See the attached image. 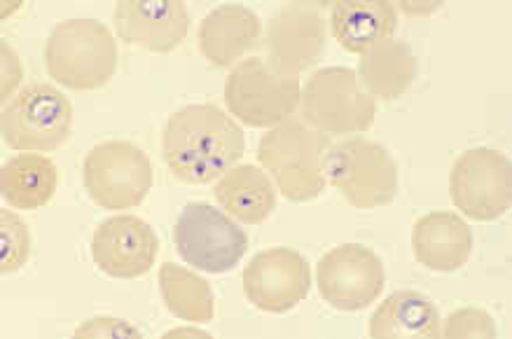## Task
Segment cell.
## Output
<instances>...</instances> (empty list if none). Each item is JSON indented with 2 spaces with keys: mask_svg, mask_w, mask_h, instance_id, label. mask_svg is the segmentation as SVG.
<instances>
[{
  "mask_svg": "<svg viewBox=\"0 0 512 339\" xmlns=\"http://www.w3.org/2000/svg\"><path fill=\"white\" fill-rule=\"evenodd\" d=\"M246 300L269 314H286L311 290V267L293 248L276 246L253 255L241 274Z\"/></svg>",
  "mask_w": 512,
  "mask_h": 339,
  "instance_id": "13",
  "label": "cell"
},
{
  "mask_svg": "<svg viewBox=\"0 0 512 339\" xmlns=\"http://www.w3.org/2000/svg\"><path fill=\"white\" fill-rule=\"evenodd\" d=\"M75 337H141V330L122 318L96 316L75 330Z\"/></svg>",
  "mask_w": 512,
  "mask_h": 339,
  "instance_id": "26",
  "label": "cell"
},
{
  "mask_svg": "<svg viewBox=\"0 0 512 339\" xmlns=\"http://www.w3.org/2000/svg\"><path fill=\"white\" fill-rule=\"evenodd\" d=\"M442 335L447 339H463V337H482L494 339L496 337V323L484 309L477 307H463L456 309L447 316L445 330Z\"/></svg>",
  "mask_w": 512,
  "mask_h": 339,
  "instance_id": "25",
  "label": "cell"
},
{
  "mask_svg": "<svg viewBox=\"0 0 512 339\" xmlns=\"http://www.w3.org/2000/svg\"><path fill=\"white\" fill-rule=\"evenodd\" d=\"M328 22L314 3H286L267 22L265 61L283 78H297L321 59Z\"/></svg>",
  "mask_w": 512,
  "mask_h": 339,
  "instance_id": "11",
  "label": "cell"
},
{
  "mask_svg": "<svg viewBox=\"0 0 512 339\" xmlns=\"http://www.w3.org/2000/svg\"><path fill=\"white\" fill-rule=\"evenodd\" d=\"M300 78H283L262 57L239 61L227 75L225 106L248 127H276L300 108Z\"/></svg>",
  "mask_w": 512,
  "mask_h": 339,
  "instance_id": "8",
  "label": "cell"
},
{
  "mask_svg": "<svg viewBox=\"0 0 512 339\" xmlns=\"http://www.w3.org/2000/svg\"><path fill=\"white\" fill-rule=\"evenodd\" d=\"M159 239L143 218L120 213L96 225L92 237L94 265L113 279H136L155 265Z\"/></svg>",
  "mask_w": 512,
  "mask_h": 339,
  "instance_id": "14",
  "label": "cell"
},
{
  "mask_svg": "<svg viewBox=\"0 0 512 339\" xmlns=\"http://www.w3.org/2000/svg\"><path fill=\"white\" fill-rule=\"evenodd\" d=\"M246 134L213 103H192L176 110L162 131V155L174 178L204 185L239 162Z\"/></svg>",
  "mask_w": 512,
  "mask_h": 339,
  "instance_id": "1",
  "label": "cell"
},
{
  "mask_svg": "<svg viewBox=\"0 0 512 339\" xmlns=\"http://www.w3.org/2000/svg\"><path fill=\"white\" fill-rule=\"evenodd\" d=\"M330 136L311 129L300 117H288L262 134L258 162L290 202H311L325 190L323 157Z\"/></svg>",
  "mask_w": 512,
  "mask_h": 339,
  "instance_id": "2",
  "label": "cell"
},
{
  "mask_svg": "<svg viewBox=\"0 0 512 339\" xmlns=\"http://www.w3.org/2000/svg\"><path fill=\"white\" fill-rule=\"evenodd\" d=\"M412 251L419 265L433 272H456L466 265L473 251V232L459 213H426L412 227Z\"/></svg>",
  "mask_w": 512,
  "mask_h": 339,
  "instance_id": "16",
  "label": "cell"
},
{
  "mask_svg": "<svg viewBox=\"0 0 512 339\" xmlns=\"http://www.w3.org/2000/svg\"><path fill=\"white\" fill-rule=\"evenodd\" d=\"M82 183L101 209H136L150 195L155 171L145 152L131 141H103L82 159Z\"/></svg>",
  "mask_w": 512,
  "mask_h": 339,
  "instance_id": "6",
  "label": "cell"
},
{
  "mask_svg": "<svg viewBox=\"0 0 512 339\" xmlns=\"http://www.w3.org/2000/svg\"><path fill=\"white\" fill-rule=\"evenodd\" d=\"M368 332L372 339L389 337H442L438 307L431 297L417 290H396L379 304L370 318Z\"/></svg>",
  "mask_w": 512,
  "mask_h": 339,
  "instance_id": "21",
  "label": "cell"
},
{
  "mask_svg": "<svg viewBox=\"0 0 512 339\" xmlns=\"http://www.w3.org/2000/svg\"><path fill=\"white\" fill-rule=\"evenodd\" d=\"M262 22L246 5H220L202 19L197 33L199 52L211 66H234L258 45Z\"/></svg>",
  "mask_w": 512,
  "mask_h": 339,
  "instance_id": "17",
  "label": "cell"
},
{
  "mask_svg": "<svg viewBox=\"0 0 512 339\" xmlns=\"http://www.w3.org/2000/svg\"><path fill=\"white\" fill-rule=\"evenodd\" d=\"M169 335H171V337H174V335H195V337H209V332H204L202 328H176V330H171Z\"/></svg>",
  "mask_w": 512,
  "mask_h": 339,
  "instance_id": "29",
  "label": "cell"
},
{
  "mask_svg": "<svg viewBox=\"0 0 512 339\" xmlns=\"http://www.w3.org/2000/svg\"><path fill=\"white\" fill-rule=\"evenodd\" d=\"M323 174L354 209H377L396 199L398 169L391 152L363 136L330 145Z\"/></svg>",
  "mask_w": 512,
  "mask_h": 339,
  "instance_id": "5",
  "label": "cell"
},
{
  "mask_svg": "<svg viewBox=\"0 0 512 339\" xmlns=\"http://www.w3.org/2000/svg\"><path fill=\"white\" fill-rule=\"evenodd\" d=\"M332 36L347 52L365 54L398 29V12L386 0H339L330 15Z\"/></svg>",
  "mask_w": 512,
  "mask_h": 339,
  "instance_id": "18",
  "label": "cell"
},
{
  "mask_svg": "<svg viewBox=\"0 0 512 339\" xmlns=\"http://www.w3.org/2000/svg\"><path fill=\"white\" fill-rule=\"evenodd\" d=\"M0 131L17 152H54L71 138L73 106L61 89L31 82L5 103Z\"/></svg>",
  "mask_w": 512,
  "mask_h": 339,
  "instance_id": "7",
  "label": "cell"
},
{
  "mask_svg": "<svg viewBox=\"0 0 512 339\" xmlns=\"http://www.w3.org/2000/svg\"><path fill=\"white\" fill-rule=\"evenodd\" d=\"M31 258L29 225L15 211H0V272H19Z\"/></svg>",
  "mask_w": 512,
  "mask_h": 339,
  "instance_id": "24",
  "label": "cell"
},
{
  "mask_svg": "<svg viewBox=\"0 0 512 339\" xmlns=\"http://www.w3.org/2000/svg\"><path fill=\"white\" fill-rule=\"evenodd\" d=\"M300 120L328 136L363 134L375 124L377 99L347 66L318 68L300 92Z\"/></svg>",
  "mask_w": 512,
  "mask_h": 339,
  "instance_id": "4",
  "label": "cell"
},
{
  "mask_svg": "<svg viewBox=\"0 0 512 339\" xmlns=\"http://www.w3.org/2000/svg\"><path fill=\"white\" fill-rule=\"evenodd\" d=\"M59 188V171L52 157L22 152L0 169V192L12 209L36 211L52 202Z\"/></svg>",
  "mask_w": 512,
  "mask_h": 339,
  "instance_id": "22",
  "label": "cell"
},
{
  "mask_svg": "<svg viewBox=\"0 0 512 339\" xmlns=\"http://www.w3.org/2000/svg\"><path fill=\"white\" fill-rule=\"evenodd\" d=\"M159 293L166 309L188 323H209L216 314V297L209 281L176 262H164L157 274Z\"/></svg>",
  "mask_w": 512,
  "mask_h": 339,
  "instance_id": "23",
  "label": "cell"
},
{
  "mask_svg": "<svg viewBox=\"0 0 512 339\" xmlns=\"http://www.w3.org/2000/svg\"><path fill=\"white\" fill-rule=\"evenodd\" d=\"M449 195L463 216L477 223L501 218L512 204V166L505 152L473 148L461 152L449 171Z\"/></svg>",
  "mask_w": 512,
  "mask_h": 339,
  "instance_id": "10",
  "label": "cell"
},
{
  "mask_svg": "<svg viewBox=\"0 0 512 339\" xmlns=\"http://www.w3.org/2000/svg\"><path fill=\"white\" fill-rule=\"evenodd\" d=\"M45 71L73 92L108 85L117 71L115 36L96 19H64L45 43Z\"/></svg>",
  "mask_w": 512,
  "mask_h": 339,
  "instance_id": "3",
  "label": "cell"
},
{
  "mask_svg": "<svg viewBox=\"0 0 512 339\" xmlns=\"http://www.w3.org/2000/svg\"><path fill=\"white\" fill-rule=\"evenodd\" d=\"M400 8H403V10L407 12V15H417V12H421V15H424V12H431V10H435V8H438V3H433V5H426V8H424V5H414V3H403V5H400Z\"/></svg>",
  "mask_w": 512,
  "mask_h": 339,
  "instance_id": "28",
  "label": "cell"
},
{
  "mask_svg": "<svg viewBox=\"0 0 512 339\" xmlns=\"http://www.w3.org/2000/svg\"><path fill=\"white\" fill-rule=\"evenodd\" d=\"M356 75L370 96L396 101L410 92L417 80V57L403 40L389 38L361 54Z\"/></svg>",
  "mask_w": 512,
  "mask_h": 339,
  "instance_id": "19",
  "label": "cell"
},
{
  "mask_svg": "<svg viewBox=\"0 0 512 339\" xmlns=\"http://www.w3.org/2000/svg\"><path fill=\"white\" fill-rule=\"evenodd\" d=\"M117 38L148 52H174L190 33L183 0H120L113 12Z\"/></svg>",
  "mask_w": 512,
  "mask_h": 339,
  "instance_id": "15",
  "label": "cell"
},
{
  "mask_svg": "<svg viewBox=\"0 0 512 339\" xmlns=\"http://www.w3.org/2000/svg\"><path fill=\"white\" fill-rule=\"evenodd\" d=\"M174 246L188 265L209 274H225L246 255L248 237L213 204L190 202L176 218Z\"/></svg>",
  "mask_w": 512,
  "mask_h": 339,
  "instance_id": "9",
  "label": "cell"
},
{
  "mask_svg": "<svg viewBox=\"0 0 512 339\" xmlns=\"http://www.w3.org/2000/svg\"><path fill=\"white\" fill-rule=\"evenodd\" d=\"M386 272L382 260L363 244L330 248L316 265L318 293L330 307L358 311L370 307L382 295Z\"/></svg>",
  "mask_w": 512,
  "mask_h": 339,
  "instance_id": "12",
  "label": "cell"
},
{
  "mask_svg": "<svg viewBox=\"0 0 512 339\" xmlns=\"http://www.w3.org/2000/svg\"><path fill=\"white\" fill-rule=\"evenodd\" d=\"M0 52H3V96L0 99H8V96L15 92V87L22 82V75H24V68H22V61L15 52H12V47L5 43H0Z\"/></svg>",
  "mask_w": 512,
  "mask_h": 339,
  "instance_id": "27",
  "label": "cell"
},
{
  "mask_svg": "<svg viewBox=\"0 0 512 339\" xmlns=\"http://www.w3.org/2000/svg\"><path fill=\"white\" fill-rule=\"evenodd\" d=\"M213 197L230 216L246 225H258L276 209V188L265 169L253 164H234L213 188Z\"/></svg>",
  "mask_w": 512,
  "mask_h": 339,
  "instance_id": "20",
  "label": "cell"
}]
</instances>
